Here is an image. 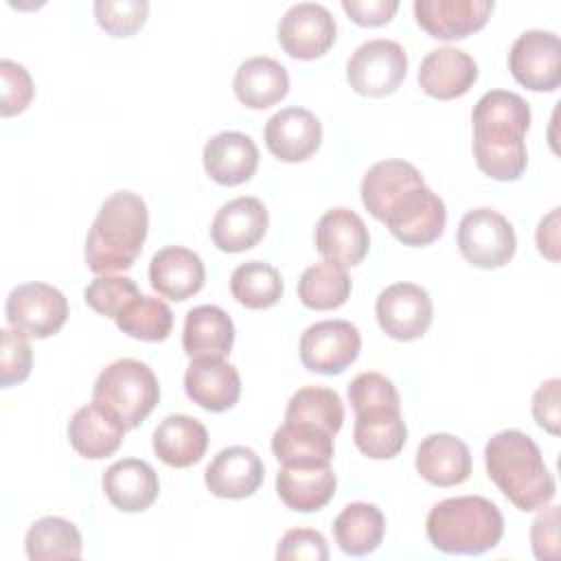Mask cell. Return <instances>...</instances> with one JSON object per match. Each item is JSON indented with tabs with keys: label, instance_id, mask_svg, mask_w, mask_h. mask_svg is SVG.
<instances>
[{
	"label": "cell",
	"instance_id": "6da1fadb",
	"mask_svg": "<svg viewBox=\"0 0 561 561\" xmlns=\"http://www.w3.org/2000/svg\"><path fill=\"white\" fill-rule=\"evenodd\" d=\"M484 465L486 476L519 511L543 508L557 493V482L537 443L519 430L491 436L484 447Z\"/></svg>",
	"mask_w": 561,
	"mask_h": 561
},
{
	"label": "cell",
	"instance_id": "7a4b0ae2",
	"mask_svg": "<svg viewBox=\"0 0 561 561\" xmlns=\"http://www.w3.org/2000/svg\"><path fill=\"white\" fill-rule=\"evenodd\" d=\"M149 230V210L131 191L112 193L99 208L85 239V263L94 274L123 272L142 252Z\"/></svg>",
	"mask_w": 561,
	"mask_h": 561
},
{
	"label": "cell",
	"instance_id": "3957f363",
	"mask_svg": "<svg viewBox=\"0 0 561 561\" xmlns=\"http://www.w3.org/2000/svg\"><path fill=\"white\" fill-rule=\"evenodd\" d=\"M430 543L447 554H482L504 535L500 508L482 495L447 497L434 504L425 519Z\"/></svg>",
	"mask_w": 561,
	"mask_h": 561
},
{
	"label": "cell",
	"instance_id": "277c9868",
	"mask_svg": "<svg viewBox=\"0 0 561 561\" xmlns=\"http://www.w3.org/2000/svg\"><path fill=\"white\" fill-rule=\"evenodd\" d=\"M160 386L153 370L140 359H116L105 366L92 388V401L112 410L127 430L138 427L158 405Z\"/></svg>",
	"mask_w": 561,
	"mask_h": 561
},
{
	"label": "cell",
	"instance_id": "5b68a950",
	"mask_svg": "<svg viewBox=\"0 0 561 561\" xmlns=\"http://www.w3.org/2000/svg\"><path fill=\"white\" fill-rule=\"evenodd\" d=\"M473 158L482 173L500 182H515L528 167L524 134L530 123L502 116H471Z\"/></svg>",
	"mask_w": 561,
	"mask_h": 561
},
{
	"label": "cell",
	"instance_id": "8992f818",
	"mask_svg": "<svg viewBox=\"0 0 561 561\" xmlns=\"http://www.w3.org/2000/svg\"><path fill=\"white\" fill-rule=\"evenodd\" d=\"M458 250L480 270L506 265L517 248L511 221L491 208H473L458 224Z\"/></svg>",
	"mask_w": 561,
	"mask_h": 561
},
{
	"label": "cell",
	"instance_id": "52a82bcc",
	"mask_svg": "<svg viewBox=\"0 0 561 561\" xmlns=\"http://www.w3.org/2000/svg\"><path fill=\"white\" fill-rule=\"evenodd\" d=\"M381 221L403 245L421 248L443 234L447 210L443 199L423 182L405 188L388 206Z\"/></svg>",
	"mask_w": 561,
	"mask_h": 561
},
{
	"label": "cell",
	"instance_id": "ba28073f",
	"mask_svg": "<svg viewBox=\"0 0 561 561\" xmlns=\"http://www.w3.org/2000/svg\"><path fill=\"white\" fill-rule=\"evenodd\" d=\"M408 55L394 39H368L353 50L346 64L351 88L364 96H388L405 79Z\"/></svg>",
	"mask_w": 561,
	"mask_h": 561
},
{
	"label": "cell",
	"instance_id": "9c48e42d",
	"mask_svg": "<svg viewBox=\"0 0 561 561\" xmlns=\"http://www.w3.org/2000/svg\"><path fill=\"white\" fill-rule=\"evenodd\" d=\"M4 316L11 329L28 337L44 340L66 324L68 300L48 283H22L7 296Z\"/></svg>",
	"mask_w": 561,
	"mask_h": 561
},
{
	"label": "cell",
	"instance_id": "30bf717a",
	"mask_svg": "<svg viewBox=\"0 0 561 561\" xmlns=\"http://www.w3.org/2000/svg\"><path fill=\"white\" fill-rule=\"evenodd\" d=\"M362 335L348 320H322L300 335V362L318 375H340L359 355Z\"/></svg>",
	"mask_w": 561,
	"mask_h": 561
},
{
	"label": "cell",
	"instance_id": "8fae6325",
	"mask_svg": "<svg viewBox=\"0 0 561 561\" xmlns=\"http://www.w3.org/2000/svg\"><path fill=\"white\" fill-rule=\"evenodd\" d=\"M508 70L533 92H552L561 83V42L552 31L522 33L508 53Z\"/></svg>",
	"mask_w": 561,
	"mask_h": 561
},
{
	"label": "cell",
	"instance_id": "7c38bea8",
	"mask_svg": "<svg viewBox=\"0 0 561 561\" xmlns=\"http://www.w3.org/2000/svg\"><path fill=\"white\" fill-rule=\"evenodd\" d=\"M375 316L386 335L399 342H412L430 329L434 307L421 285L394 283L377 296Z\"/></svg>",
	"mask_w": 561,
	"mask_h": 561
},
{
	"label": "cell",
	"instance_id": "4fadbf2b",
	"mask_svg": "<svg viewBox=\"0 0 561 561\" xmlns=\"http://www.w3.org/2000/svg\"><path fill=\"white\" fill-rule=\"evenodd\" d=\"M337 26L331 11L318 2L291 4L278 22V42L294 59L322 57L335 42Z\"/></svg>",
	"mask_w": 561,
	"mask_h": 561
},
{
	"label": "cell",
	"instance_id": "5bb4252c",
	"mask_svg": "<svg viewBox=\"0 0 561 561\" xmlns=\"http://www.w3.org/2000/svg\"><path fill=\"white\" fill-rule=\"evenodd\" d=\"M316 248L324 261L340 267H353L368 254L370 234L355 210L337 206L318 219Z\"/></svg>",
	"mask_w": 561,
	"mask_h": 561
},
{
	"label": "cell",
	"instance_id": "9a60e30c",
	"mask_svg": "<svg viewBox=\"0 0 561 561\" xmlns=\"http://www.w3.org/2000/svg\"><path fill=\"white\" fill-rule=\"evenodd\" d=\"M267 208L259 197L241 195L226 202L210 224V239L221 252H245L267 232Z\"/></svg>",
	"mask_w": 561,
	"mask_h": 561
},
{
	"label": "cell",
	"instance_id": "2e32d148",
	"mask_svg": "<svg viewBox=\"0 0 561 561\" xmlns=\"http://www.w3.org/2000/svg\"><path fill=\"white\" fill-rule=\"evenodd\" d=\"M265 145L283 162L311 158L322 142V125L307 107H283L265 123Z\"/></svg>",
	"mask_w": 561,
	"mask_h": 561
},
{
	"label": "cell",
	"instance_id": "e0dca14e",
	"mask_svg": "<svg viewBox=\"0 0 561 561\" xmlns=\"http://www.w3.org/2000/svg\"><path fill=\"white\" fill-rule=\"evenodd\" d=\"M493 7V0H416L414 18L436 39H462L486 24Z\"/></svg>",
	"mask_w": 561,
	"mask_h": 561
},
{
	"label": "cell",
	"instance_id": "ac0fdd59",
	"mask_svg": "<svg viewBox=\"0 0 561 561\" xmlns=\"http://www.w3.org/2000/svg\"><path fill=\"white\" fill-rule=\"evenodd\" d=\"M265 476L259 454L243 445L221 449L204 471L206 486L213 495L226 500H241L256 493Z\"/></svg>",
	"mask_w": 561,
	"mask_h": 561
},
{
	"label": "cell",
	"instance_id": "d6986e66",
	"mask_svg": "<svg viewBox=\"0 0 561 561\" xmlns=\"http://www.w3.org/2000/svg\"><path fill=\"white\" fill-rule=\"evenodd\" d=\"M184 390L199 408L224 412L239 401L241 377L224 357H197L184 373Z\"/></svg>",
	"mask_w": 561,
	"mask_h": 561
},
{
	"label": "cell",
	"instance_id": "ffe728a7",
	"mask_svg": "<svg viewBox=\"0 0 561 561\" xmlns=\"http://www.w3.org/2000/svg\"><path fill=\"white\" fill-rule=\"evenodd\" d=\"M478 79V64L469 53L454 46L430 50L419 68V85L425 94L449 101L471 90Z\"/></svg>",
	"mask_w": 561,
	"mask_h": 561
},
{
	"label": "cell",
	"instance_id": "44dd1931",
	"mask_svg": "<svg viewBox=\"0 0 561 561\" xmlns=\"http://www.w3.org/2000/svg\"><path fill=\"white\" fill-rule=\"evenodd\" d=\"M125 430L127 425L112 410L92 401L72 414L68 423V440L79 456L101 460L121 447Z\"/></svg>",
	"mask_w": 561,
	"mask_h": 561
},
{
	"label": "cell",
	"instance_id": "7402d4cb",
	"mask_svg": "<svg viewBox=\"0 0 561 561\" xmlns=\"http://www.w3.org/2000/svg\"><path fill=\"white\" fill-rule=\"evenodd\" d=\"M202 160L210 180L224 186H237L256 173L259 149L248 134L221 131L204 145Z\"/></svg>",
	"mask_w": 561,
	"mask_h": 561
},
{
	"label": "cell",
	"instance_id": "603a6c76",
	"mask_svg": "<svg viewBox=\"0 0 561 561\" xmlns=\"http://www.w3.org/2000/svg\"><path fill=\"white\" fill-rule=\"evenodd\" d=\"M149 280L160 296L178 302L186 300L204 287V261L188 248L167 245L153 254L149 263Z\"/></svg>",
	"mask_w": 561,
	"mask_h": 561
},
{
	"label": "cell",
	"instance_id": "cb8c5ba5",
	"mask_svg": "<svg viewBox=\"0 0 561 561\" xmlns=\"http://www.w3.org/2000/svg\"><path fill=\"white\" fill-rule=\"evenodd\" d=\"M416 471L434 486L462 484L471 476L469 447L454 434H430L416 449Z\"/></svg>",
	"mask_w": 561,
	"mask_h": 561
},
{
	"label": "cell",
	"instance_id": "d4e9b609",
	"mask_svg": "<svg viewBox=\"0 0 561 561\" xmlns=\"http://www.w3.org/2000/svg\"><path fill=\"white\" fill-rule=\"evenodd\" d=\"M103 491L112 506L118 511L140 513L156 502L160 482L149 462L138 458H123L110 465L103 473Z\"/></svg>",
	"mask_w": 561,
	"mask_h": 561
},
{
	"label": "cell",
	"instance_id": "484cf974",
	"mask_svg": "<svg viewBox=\"0 0 561 561\" xmlns=\"http://www.w3.org/2000/svg\"><path fill=\"white\" fill-rule=\"evenodd\" d=\"M353 440L357 449L373 460L394 458L408 440L401 405H377L355 412Z\"/></svg>",
	"mask_w": 561,
	"mask_h": 561
},
{
	"label": "cell",
	"instance_id": "4316f807",
	"mask_svg": "<svg viewBox=\"0 0 561 561\" xmlns=\"http://www.w3.org/2000/svg\"><path fill=\"white\" fill-rule=\"evenodd\" d=\"M234 344V324L217 305H199L186 313L182 348L191 359L226 357Z\"/></svg>",
	"mask_w": 561,
	"mask_h": 561
},
{
	"label": "cell",
	"instance_id": "83f0119b",
	"mask_svg": "<svg viewBox=\"0 0 561 561\" xmlns=\"http://www.w3.org/2000/svg\"><path fill=\"white\" fill-rule=\"evenodd\" d=\"M208 447V432L202 421L188 414H169L153 430V451L169 467L199 462Z\"/></svg>",
	"mask_w": 561,
	"mask_h": 561
},
{
	"label": "cell",
	"instance_id": "f1b7e54d",
	"mask_svg": "<svg viewBox=\"0 0 561 561\" xmlns=\"http://www.w3.org/2000/svg\"><path fill=\"white\" fill-rule=\"evenodd\" d=\"M337 478L331 465L318 467H287L276 476V493L283 504L298 513L320 511L335 495Z\"/></svg>",
	"mask_w": 561,
	"mask_h": 561
},
{
	"label": "cell",
	"instance_id": "f546056e",
	"mask_svg": "<svg viewBox=\"0 0 561 561\" xmlns=\"http://www.w3.org/2000/svg\"><path fill=\"white\" fill-rule=\"evenodd\" d=\"M232 90L245 107L265 110L285 99L289 92V75L287 68L272 57H250L237 68Z\"/></svg>",
	"mask_w": 561,
	"mask_h": 561
},
{
	"label": "cell",
	"instance_id": "4dcf8cb0",
	"mask_svg": "<svg viewBox=\"0 0 561 561\" xmlns=\"http://www.w3.org/2000/svg\"><path fill=\"white\" fill-rule=\"evenodd\" d=\"M272 451L287 467L331 465L333 436L311 423L285 421L272 436Z\"/></svg>",
	"mask_w": 561,
	"mask_h": 561
},
{
	"label": "cell",
	"instance_id": "1f68e13d",
	"mask_svg": "<svg viewBox=\"0 0 561 561\" xmlns=\"http://www.w3.org/2000/svg\"><path fill=\"white\" fill-rule=\"evenodd\" d=\"M386 530L383 513L368 502L346 504L333 522L335 543L344 554L364 557L379 548Z\"/></svg>",
	"mask_w": 561,
	"mask_h": 561
},
{
	"label": "cell",
	"instance_id": "d6a6232c",
	"mask_svg": "<svg viewBox=\"0 0 561 561\" xmlns=\"http://www.w3.org/2000/svg\"><path fill=\"white\" fill-rule=\"evenodd\" d=\"M423 184L419 169L405 160H381L375 162L359 186L362 202L375 219H383L388 206L410 186Z\"/></svg>",
	"mask_w": 561,
	"mask_h": 561
},
{
	"label": "cell",
	"instance_id": "836d02e7",
	"mask_svg": "<svg viewBox=\"0 0 561 561\" xmlns=\"http://www.w3.org/2000/svg\"><path fill=\"white\" fill-rule=\"evenodd\" d=\"M81 533L64 517L37 519L26 537L24 548L31 561H55V559H79L81 557Z\"/></svg>",
	"mask_w": 561,
	"mask_h": 561
},
{
	"label": "cell",
	"instance_id": "e575fe53",
	"mask_svg": "<svg viewBox=\"0 0 561 561\" xmlns=\"http://www.w3.org/2000/svg\"><path fill=\"white\" fill-rule=\"evenodd\" d=\"M351 296V278L346 267L335 263H316L307 267L298 280V298L305 307L316 311L337 309Z\"/></svg>",
	"mask_w": 561,
	"mask_h": 561
},
{
	"label": "cell",
	"instance_id": "d590c367",
	"mask_svg": "<svg viewBox=\"0 0 561 561\" xmlns=\"http://www.w3.org/2000/svg\"><path fill=\"white\" fill-rule=\"evenodd\" d=\"M232 298L248 309H267L283 296V278L276 267L263 261H248L230 276Z\"/></svg>",
	"mask_w": 561,
	"mask_h": 561
},
{
	"label": "cell",
	"instance_id": "8d00e7d4",
	"mask_svg": "<svg viewBox=\"0 0 561 561\" xmlns=\"http://www.w3.org/2000/svg\"><path fill=\"white\" fill-rule=\"evenodd\" d=\"M285 421L311 423L335 436L344 423V405L335 390L322 386H305L296 390L287 401Z\"/></svg>",
	"mask_w": 561,
	"mask_h": 561
},
{
	"label": "cell",
	"instance_id": "74e56055",
	"mask_svg": "<svg viewBox=\"0 0 561 561\" xmlns=\"http://www.w3.org/2000/svg\"><path fill=\"white\" fill-rule=\"evenodd\" d=\"M116 327L142 342H162L173 329V313L164 300L140 294L116 316Z\"/></svg>",
	"mask_w": 561,
	"mask_h": 561
},
{
	"label": "cell",
	"instance_id": "f35d334b",
	"mask_svg": "<svg viewBox=\"0 0 561 561\" xmlns=\"http://www.w3.org/2000/svg\"><path fill=\"white\" fill-rule=\"evenodd\" d=\"M138 296L140 291L129 276H114V274H99L83 291L85 302L96 313L114 320Z\"/></svg>",
	"mask_w": 561,
	"mask_h": 561
},
{
	"label": "cell",
	"instance_id": "ab89813d",
	"mask_svg": "<svg viewBox=\"0 0 561 561\" xmlns=\"http://www.w3.org/2000/svg\"><path fill=\"white\" fill-rule=\"evenodd\" d=\"M94 15L99 26L114 37L134 35L149 15L147 0H96Z\"/></svg>",
	"mask_w": 561,
	"mask_h": 561
},
{
	"label": "cell",
	"instance_id": "60d3db41",
	"mask_svg": "<svg viewBox=\"0 0 561 561\" xmlns=\"http://www.w3.org/2000/svg\"><path fill=\"white\" fill-rule=\"evenodd\" d=\"M0 340V383L2 388H9L13 383H22L31 375L33 351L28 335L15 329H2Z\"/></svg>",
	"mask_w": 561,
	"mask_h": 561
},
{
	"label": "cell",
	"instance_id": "b9f144b4",
	"mask_svg": "<svg viewBox=\"0 0 561 561\" xmlns=\"http://www.w3.org/2000/svg\"><path fill=\"white\" fill-rule=\"evenodd\" d=\"M0 79H2V96H0V114L13 116L28 107L33 101V79L28 70L11 59L0 61Z\"/></svg>",
	"mask_w": 561,
	"mask_h": 561
},
{
	"label": "cell",
	"instance_id": "7bdbcfd3",
	"mask_svg": "<svg viewBox=\"0 0 561 561\" xmlns=\"http://www.w3.org/2000/svg\"><path fill=\"white\" fill-rule=\"evenodd\" d=\"M348 401L353 412L377 405H401L394 383L381 373H362L348 383Z\"/></svg>",
	"mask_w": 561,
	"mask_h": 561
},
{
	"label": "cell",
	"instance_id": "ee69618b",
	"mask_svg": "<svg viewBox=\"0 0 561 561\" xmlns=\"http://www.w3.org/2000/svg\"><path fill=\"white\" fill-rule=\"evenodd\" d=\"M278 561H291V559H309V561H327L329 559V546L322 533L313 528H291L283 535L276 548Z\"/></svg>",
	"mask_w": 561,
	"mask_h": 561
},
{
	"label": "cell",
	"instance_id": "f6af8a7d",
	"mask_svg": "<svg viewBox=\"0 0 561 561\" xmlns=\"http://www.w3.org/2000/svg\"><path fill=\"white\" fill-rule=\"evenodd\" d=\"M533 552L541 561H554L559 557V506L543 508L530 526Z\"/></svg>",
	"mask_w": 561,
	"mask_h": 561
},
{
	"label": "cell",
	"instance_id": "bcb514c9",
	"mask_svg": "<svg viewBox=\"0 0 561 561\" xmlns=\"http://www.w3.org/2000/svg\"><path fill=\"white\" fill-rule=\"evenodd\" d=\"M561 381L548 379L543 381L537 392L533 394V416L539 427L557 436L561 432V397H559Z\"/></svg>",
	"mask_w": 561,
	"mask_h": 561
},
{
	"label": "cell",
	"instance_id": "7dc6e473",
	"mask_svg": "<svg viewBox=\"0 0 561 561\" xmlns=\"http://www.w3.org/2000/svg\"><path fill=\"white\" fill-rule=\"evenodd\" d=\"M342 9L359 26H381L399 9L397 0H342Z\"/></svg>",
	"mask_w": 561,
	"mask_h": 561
},
{
	"label": "cell",
	"instance_id": "c3c4849f",
	"mask_svg": "<svg viewBox=\"0 0 561 561\" xmlns=\"http://www.w3.org/2000/svg\"><path fill=\"white\" fill-rule=\"evenodd\" d=\"M537 248L539 252L550 259L559 261V208H552L537 226Z\"/></svg>",
	"mask_w": 561,
	"mask_h": 561
}]
</instances>
